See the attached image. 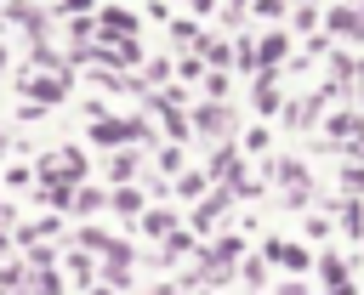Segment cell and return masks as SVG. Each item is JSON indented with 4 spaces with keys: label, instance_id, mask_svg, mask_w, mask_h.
Masks as SVG:
<instances>
[{
    "label": "cell",
    "instance_id": "cell-21",
    "mask_svg": "<svg viewBox=\"0 0 364 295\" xmlns=\"http://www.w3.org/2000/svg\"><path fill=\"white\" fill-rule=\"evenodd\" d=\"M245 148H250V153H262V148H267V125H256V130H245Z\"/></svg>",
    "mask_w": 364,
    "mask_h": 295
},
{
    "label": "cell",
    "instance_id": "cell-13",
    "mask_svg": "<svg viewBox=\"0 0 364 295\" xmlns=\"http://www.w3.org/2000/svg\"><path fill=\"white\" fill-rule=\"evenodd\" d=\"M131 176H136V159H131V153H125V148H119V153H114V159H108V182H119V187H125V182H131Z\"/></svg>",
    "mask_w": 364,
    "mask_h": 295
},
{
    "label": "cell",
    "instance_id": "cell-26",
    "mask_svg": "<svg viewBox=\"0 0 364 295\" xmlns=\"http://www.w3.org/2000/svg\"><path fill=\"white\" fill-rule=\"evenodd\" d=\"M40 6H51V0H40ZM57 6H63V0H57Z\"/></svg>",
    "mask_w": 364,
    "mask_h": 295
},
{
    "label": "cell",
    "instance_id": "cell-10",
    "mask_svg": "<svg viewBox=\"0 0 364 295\" xmlns=\"http://www.w3.org/2000/svg\"><path fill=\"white\" fill-rule=\"evenodd\" d=\"M176 216H182V210H165V204H159V210L142 216V233H148V238H171V233H176Z\"/></svg>",
    "mask_w": 364,
    "mask_h": 295
},
{
    "label": "cell",
    "instance_id": "cell-18",
    "mask_svg": "<svg viewBox=\"0 0 364 295\" xmlns=\"http://www.w3.org/2000/svg\"><path fill=\"white\" fill-rule=\"evenodd\" d=\"M176 165H182V153H176V142H171V148H159V170H171V176H182Z\"/></svg>",
    "mask_w": 364,
    "mask_h": 295
},
{
    "label": "cell",
    "instance_id": "cell-9",
    "mask_svg": "<svg viewBox=\"0 0 364 295\" xmlns=\"http://www.w3.org/2000/svg\"><path fill=\"white\" fill-rule=\"evenodd\" d=\"M324 23H330L336 34H347V40H364V11H358V6H336Z\"/></svg>",
    "mask_w": 364,
    "mask_h": 295
},
{
    "label": "cell",
    "instance_id": "cell-22",
    "mask_svg": "<svg viewBox=\"0 0 364 295\" xmlns=\"http://www.w3.org/2000/svg\"><path fill=\"white\" fill-rule=\"evenodd\" d=\"M193 6V17H205V11H216V0H188Z\"/></svg>",
    "mask_w": 364,
    "mask_h": 295
},
{
    "label": "cell",
    "instance_id": "cell-17",
    "mask_svg": "<svg viewBox=\"0 0 364 295\" xmlns=\"http://www.w3.org/2000/svg\"><path fill=\"white\" fill-rule=\"evenodd\" d=\"M250 11H256V17H273V23H279V17H290V0H256Z\"/></svg>",
    "mask_w": 364,
    "mask_h": 295
},
{
    "label": "cell",
    "instance_id": "cell-15",
    "mask_svg": "<svg viewBox=\"0 0 364 295\" xmlns=\"http://www.w3.org/2000/svg\"><path fill=\"white\" fill-rule=\"evenodd\" d=\"M165 79H171V68H165V62H148L136 85H142V91H154V85H165Z\"/></svg>",
    "mask_w": 364,
    "mask_h": 295
},
{
    "label": "cell",
    "instance_id": "cell-4",
    "mask_svg": "<svg viewBox=\"0 0 364 295\" xmlns=\"http://www.w3.org/2000/svg\"><path fill=\"white\" fill-rule=\"evenodd\" d=\"M262 170H267V182H279L284 193H301V187H307V165H301V159H267Z\"/></svg>",
    "mask_w": 364,
    "mask_h": 295
},
{
    "label": "cell",
    "instance_id": "cell-19",
    "mask_svg": "<svg viewBox=\"0 0 364 295\" xmlns=\"http://www.w3.org/2000/svg\"><path fill=\"white\" fill-rule=\"evenodd\" d=\"M57 11H68V17H85V11H91V17H97V0H63Z\"/></svg>",
    "mask_w": 364,
    "mask_h": 295
},
{
    "label": "cell",
    "instance_id": "cell-6",
    "mask_svg": "<svg viewBox=\"0 0 364 295\" xmlns=\"http://www.w3.org/2000/svg\"><path fill=\"white\" fill-rule=\"evenodd\" d=\"M279 102H284V96H279V68H262V74H256V113L273 119Z\"/></svg>",
    "mask_w": 364,
    "mask_h": 295
},
{
    "label": "cell",
    "instance_id": "cell-7",
    "mask_svg": "<svg viewBox=\"0 0 364 295\" xmlns=\"http://www.w3.org/2000/svg\"><path fill=\"white\" fill-rule=\"evenodd\" d=\"M222 210H228V187H216L210 199H199V204H193V233H216Z\"/></svg>",
    "mask_w": 364,
    "mask_h": 295
},
{
    "label": "cell",
    "instance_id": "cell-5",
    "mask_svg": "<svg viewBox=\"0 0 364 295\" xmlns=\"http://www.w3.org/2000/svg\"><path fill=\"white\" fill-rule=\"evenodd\" d=\"M267 261H279L284 272H307V267H318V261L307 255V244H284V238H267Z\"/></svg>",
    "mask_w": 364,
    "mask_h": 295
},
{
    "label": "cell",
    "instance_id": "cell-12",
    "mask_svg": "<svg viewBox=\"0 0 364 295\" xmlns=\"http://www.w3.org/2000/svg\"><path fill=\"white\" fill-rule=\"evenodd\" d=\"M114 216H148L142 210V193L136 187H114Z\"/></svg>",
    "mask_w": 364,
    "mask_h": 295
},
{
    "label": "cell",
    "instance_id": "cell-16",
    "mask_svg": "<svg viewBox=\"0 0 364 295\" xmlns=\"http://www.w3.org/2000/svg\"><path fill=\"white\" fill-rule=\"evenodd\" d=\"M205 96H210V102H222V96H228V74H222V68H210V74H205Z\"/></svg>",
    "mask_w": 364,
    "mask_h": 295
},
{
    "label": "cell",
    "instance_id": "cell-11",
    "mask_svg": "<svg viewBox=\"0 0 364 295\" xmlns=\"http://www.w3.org/2000/svg\"><path fill=\"white\" fill-rule=\"evenodd\" d=\"M318 278H324V295L330 289H347V261L341 255H318Z\"/></svg>",
    "mask_w": 364,
    "mask_h": 295
},
{
    "label": "cell",
    "instance_id": "cell-23",
    "mask_svg": "<svg viewBox=\"0 0 364 295\" xmlns=\"http://www.w3.org/2000/svg\"><path fill=\"white\" fill-rule=\"evenodd\" d=\"M154 295H188V289H176V284H159V289H154Z\"/></svg>",
    "mask_w": 364,
    "mask_h": 295
},
{
    "label": "cell",
    "instance_id": "cell-1",
    "mask_svg": "<svg viewBox=\"0 0 364 295\" xmlns=\"http://www.w3.org/2000/svg\"><path fill=\"white\" fill-rule=\"evenodd\" d=\"M85 136H91V148H114V153H119V148H131V142H136V148H148V142H154L148 119H119V113H102L97 125H85Z\"/></svg>",
    "mask_w": 364,
    "mask_h": 295
},
{
    "label": "cell",
    "instance_id": "cell-3",
    "mask_svg": "<svg viewBox=\"0 0 364 295\" xmlns=\"http://www.w3.org/2000/svg\"><path fill=\"white\" fill-rule=\"evenodd\" d=\"M193 125L222 142V136H233V108H228V102H199V108H193Z\"/></svg>",
    "mask_w": 364,
    "mask_h": 295
},
{
    "label": "cell",
    "instance_id": "cell-24",
    "mask_svg": "<svg viewBox=\"0 0 364 295\" xmlns=\"http://www.w3.org/2000/svg\"><path fill=\"white\" fill-rule=\"evenodd\" d=\"M91 295H114V289H91Z\"/></svg>",
    "mask_w": 364,
    "mask_h": 295
},
{
    "label": "cell",
    "instance_id": "cell-14",
    "mask_svg": "<svg viewBox=\"0 0 364 295\" xmlns=\"http://www.w3.org/2000/svg\"><path fill=\"white\" fill-rule=\"evenodd\" d=\"M205 187H210V176H199V170H188V176H176V193H182V199H210Z\"/></svg>",
    "mask_w": 364,
    "mask_h": 295
},
{
    "label": "cell",
    "instance_id": "cell-20",
    "mask_svg": "<svg viewBox=\"0 0 364 295\" xmlns=\"http://www.w3.org/2000/svg\"><path fill=\"white\" fill-rule=\"evenodd\" d=\"M341 187H347V193H364V165H347V176H341Z\"/></svg>",
    "mask_w": 364,
    "mask_h": 295
},
{
    "label": "cell",
    "instance_id": "cell-2",
    "mask_svg": "<svg viewBox=\"0 0 364 295\" xmlns=\"http://www.w3.org/2000/svg\"><path fill=\"white\" fill-rule=\"evenodd\" d=\"M23 91H28V102H40V108H51V102H63L68 96V74H28L23 79Z\"/></svg>",
    "mask_w": 364,
    "mask_h": 295
},
{
    "label": "cell",
    "instance_id": "cell-8",
    "mask_svg": "<svg viewBox=\"0 0 364 295\" xmlns=\"http://www.w3.org/2000/svg\"><path fill=\"white\" fill-rule=\"evenodd\" d=\"M262 68H279L284 57H290V28H273V34H262Z\"/></svg>",
    "mask_w": 364,
    "mask_h": 295
},
{
    "label": "cell",
    "instance_id": "cell-25",
    "mask_svg": "<svg viewBox=\"0 0 364 295\" xmlns=\"http://www.w3.org/2000/svg\"><path fill=\"white\" fill-rule=\"evenodd\" d=\"M0 68H6V45H0Z\"/></svg>",
    "mask_w": 364,
    "mask_h": 295
}]
</instances>
